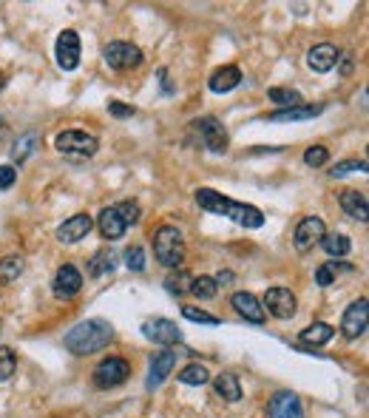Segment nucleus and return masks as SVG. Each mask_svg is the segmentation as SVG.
I'll return each mask as SVG.
<instances>
[{"mask_svg":"<svg viewBox=\"0 0 369 418\" xmlns=\"http://www.w3.org/2000/svg\"><path fill=\"white\" fill-rule=\"evenodd\" d=\"M267 97H270V103H276V106H281V108H296V106H304V100H301V94H298L296 88H281V86H273V88L267 91Z\"/></svg>","mask_w":369,"mask_h":418,"instance_id":"obj_28","label":"nucleus"},{"mask_svg":"<svg viewBox=\"0 0 369 418\" xmlns=\"http://www.w3.org/2000/svg\"><path fill=\"white\" fill-rule=\"evenodd\" d=\"M321 248H324L330 256H347V253L353 250V242H350V236H344V233H330V236L321 239Z\"/></svg>","mask_w":369,"mask_h":418,"instance_id":"obj_29","label":"nucleus"},{"mask_svg":"<svg viewBox=\"0 0 369 418\" xmlns=\"http://www.w3.org/2000/svg\"><path fill=\"white\" fill-rule=\"evenodd\" d=\"M341 208L355 222H367L369 219V203L364 191H344L341 194Z\"/></svg>","mask_w":369,"mask_h":418,"instance_id":"obj_21","label":"nucleus"},{"mask_svg":"<svg viewBox=\"0 0 369 418\" xmlns=\"http://www.w3.org/2000/svg\"><path fill=\"white\" fill-rule=\"evenodd\" d=\"M117 267V253L111 250V248H103V250H97L94 256H91V262H88V276H105V273H111Z\"/></svg>","mask_w":369,"mask_h":418,"instance_id":"obj_25","label":"nucleus"},{"mask_svg":"<svg viewBox=\"0 0 369 418\" xmlns=\"http://www.w3.org/2000/svg\"><path fill=\"white\" fill-rule=\"evenodd\" d=\"M182 316L187 322H199V325H219L216 316H210V313H204V310H199V307H190V305H184L182 307Z\"/></svg>","mask_w":369,"mask_h":418,"instance_id":"obj_38","label":"nucleus"},{"mask_svg":"<svg viewBox=\"0 0 369 418\" xmlns=\"http://www.w3.org/2000/svg\"><path fill=\"white\" fill-rule=\"evenodd\" d=\"M111 339H114V327L105 319H88V322L74 325L66 333L63 345L74 356H91V353H100L103 347H108Z\"/></svg>","mask_w":369,"mask_h":418,"instance_id":"obj_2","label":"nucleus"},{"mask_svg":"<svg viewBox=\"0 0 369 418\" xmlns=\"http://www.w3.org/2000/svg\"><path fill=\"white\" fill-rule=\"evenodd\" d=\"M154 256L165 267H180L184 259V236L180 228L162 225L154 230Z\"/></svg>","mask_w":369,"mask_h":418,"instance_id":"obj_3","label":"nucleus"},{"mask_svg":"<svg viewBox=\"0 0 369 418\" xmlns=\"http://www.w3.org/2000/svg\"><path fill=\"white\" fill-rule=\"evenodd\" d=\"M353 171H367V160H347V163H336L333 165V171H330V177H347V174H353Z\"/></svg>","mask_w":369,"mask_h":418,"instance_id":"obj_37","label":"nucleus"},{"mask_svg":"<svg viewBox=\"0 0 369 418\" xmlns=\"http://www.w3.org/2000/svg\"><path fill=\"white\" fill-rule=\"evenodd\" d=\"M321 111H324V106H310V103H304V106H296V108H279V111L267 114V120H270V123H298V120H313V117H318Z\"/></svg>","mask_w":369,"mask_h":418,"instance_id":"obj_20","label":"nucleus"},{"mask_svg":"<svg viewBox=\"0 0 369 418\" xmlns=\"http://www.w3.org/2000/svg\"><path fill=\"white\" fill-rule=\"evenodd\" d=\"M267 416L270 418H304V407H301V402H298L296 393L279 390V393L270 399V404H267Z\"/></svg>","mask_w":369,"mask_h":418,"instance_id":"obj_14","label":"nucleus"},{"mask_svg":"<svg viewBox=\"0 0 369 418\" xmlns=\"http://www.w3.org/2000/svg\"><path fill=\"white\" fill-rule=\"evenodd\" d=\"M91 228H94V219H91L88 213H74V216H68V219L57 228V242H63V245H74V242L85 239Z\"/></svg>","mask_w":369,"mask_h":418,"instance_id":"obj_13","label":"nucleus"},{"mask_svg":"<svg viewBox=\"0 0 369 418\" xmlns=\"http://www.w3.org/2000/svg\"><path fill=\"white\" fill-rule=\"evenodd\" d=\"M37 143H40V137H37V131H26V134H20L17 140H14V148H11V160L20 165L23 160H28L31 157V151L37 148Z\"/></svg>","mask_w":369,"mask_h":418,"instance_id":"obj_26","label":"nucleus"},{"mask_svg":"<svg viewBox=\"0 0 369 418\" xmlns=\"http://www.w3.org/2000/svg\"><path fill=\"white\" fill-rule=\"evenodd\" d=\"M213 390H216V396H222L224 402H239L241 399V387H239V379L233 376V373H219L216 379H213Z\"/></svg>","mask_w":369,"mask_h":418,"instance_id":"obj_24","label":"nucleus"},{"mask_svg":"<svg viewBox=\"0 0 369 418\" xmlns=\"http://www.w3.org/2000/svg\"><path fill=\"white\" fill-rule=\"evenodd\" d=\"M316 282H318L321 287H330V285H336V273L330 270V265H321V267L316 270Z\"/></svg>","mask_w":369,"mask_h":418,"instance_id":"obj_41","label":"nucleus"},{"mask_svg":"<svg viewBox=\"0 0 369 418\" xmlns=\"http://www.w3.org/2000/svg\"><path fill=\"white\" fill-rule=\"evenodd\" d=\"M83 290V276L74 265H63L54 273V296L57 299H74Z\"/></svg>","mask_w":369,"mask_h":418,"instance_id":"obj_15","label":"nucleus"},{"mask_svg":"<svg viewBox=\"0 0 369 418\" xmlns=\"http://www.w3.org/2000/svg\"><path fill=\"white\" fill-rule=\"evenodd\" d=\"M327 160H330V151L324 146H313V148L304 151V163L310 168H321V165H327Z\"/></svg>","mask_w":369,"mask_h":418,"instance_id":"obj_36","label":"nucleus"},{"mask_svg":"<svg viewBox=\"0 0 369 418\" xmlns=\"http://www.w3.org/2000/svg\"><path fill=\"white\" fill-rule=\"evenodd\" d=\"M333 336H336V327H333V325H327V322H313L310 327H304V330L298 333V339H301L304 345H313V347L327 345Z\"/></svg>","mask_w":369,"mask_h":418,"instance_id":"obj_23","label":"nucleus"},{"mask_svg":"<svg viewBox=\"0 0 369 418\" xmlns=\"http://www.w3.org/2000/svg\"><path fill=\"white\" fill-rule=\"evenodd\" d=\"M97 228H100V233L105 236V239H120L128 228H125V222L120 219V213L117 208L111 205V208H103L100 210V216H97Z\"/></svg>","mask_w":369,"mask_h":418,"instance_id":"obj_22","label":"nucleus"},{"mask_svg":"<svg viewBox=\"0 0 369 418\" xmlns=\"http://www.w3.org/2000/svg\"><path fill=\"white\" fill-rule=\"evenodd\" d=\"M54 54H57V66H60L63 71H74V68L80 66V37H77V31L66 29V31L57 37Z\"/></svg>","mask_w":369,"mask_h":418,"instance_id":"obj_10","label":"nucleus"},{"mask_svg":"<svg viewBox=\"0 0 369 418\" xmlns=\"http://www.w3.org/2000/svg\"><path fill=\"white\" fill-rule=\"evenodd\" d=\"M190 285H193V276H190L187 270H177V273H171V276L165 279V287H168V293H174V296L190 293Z\"/></svg>","mask_w":369,"mask_h":418,"instance_id":"obj_32","label":"nucleus"},{"mask_svg":"<svg viewBox=\"0 0 369 418\" xmlns=\"http://www.w3.org/2000/svg\"><path fill=\"white\" fill-rule=\"evenodd\" d=\"M264 313H270L273 319H293L296 316V296L290 287H270L264 293Z\"/></svg>","mask_w":369,"mask_h":418,"instance_id":"obj_9","label":"nucleus"},{"mask_svg":"<svg viewBox=\"0 0 369 418\" xmlns=\"http://www.w3.org/2000/svg\"><path fill=\"white\" fill-rule=\"evenodd\" d=\"M190 126H193V131L199 134V140H202V146L207 151H213V154H224L227 151V131H224V126L216 117H199Z\"/></svg>","mask_w":369,"mask_h":418,"instance_id":"obj_6","label":"nucleus"},{"mask_svg":"<svg viewBox=\"0 0 369 418\" xmlns=\"http://www.w3.org/2000/svg\"><path fill=\"white\" fill-rule=\"evenodd\" d=\"M239 83H241V71H239L236 66H222V68H216V71L210 74L207 88H210L213 94H227V91H233Z\"/></svg>","mask_w":369,"mask_h":418,"instance_id":"obj_19","label":"nucleus"},{"mask_svg":"<svg viewBox=\"0 0 369 418\" xmlns=\"http://www.w3.org/2000/svg\"><path fill=\"white\" fill-rule=\"evenodd\" d=\"M324 236H327L324 219H321V216H304V219L296 225L293 242H296V250H298V253H307V250H313L316 245H321Z\"/></svg>","mask_w":369,"mask_h":418,"instance_id":"obj_8","label":"nucleus"},{"mask_svg":"<svg viewBox=\"0 0 369 418\" xmlns=\"http://www.w3.org/2000/svg\"><path fill=\"white\" fill-rule=\"evenodd\" d=\"M114 208H117V213H120V219L125 222V228H128V225H137V222H140V213H142V210H140V203H137V200H125V203H117Z\"/></svg>","mask_w":369,"mask_h":418,"instance_id":"obj_34","label":"nucleus"},{"mask_svg":"<svg viewBox=\"0 0 369 418\" xmlns=\"http://www.w3.org/2000/svg\"><path fill=\"white\" fill-rule=\"evenodd\" d=\"M230 305L236 307V313H239V316H244V319H247V322H253V325H261V322L267 319V313H264L261 302H259L253 293H247V290L233 293V296H230Z\"/></svg>","mask_w":369,"mask_h":418,"instance_id":"obj_17","label":"nucleus"},{"mask_svg":"<svg viewBox=\"0 0 369 418\" xmlns=\"http://www.w3.org/2000/svg\"><path fill=\"white\" fill-rule=\"evenodd\" d=\"M108 114H111V117H120V120H125V117H134V114H137V108H134V106H125V103H117V100H111V103H108Z\"/></svg>","mask_w":369,"mask_h":418,"instance_id":"obj_39","label":"nucleus"},{"mask_svg":"<svg viewBox=\"0 0 369 418\" xmlns=\"http://www.w3.org/2000/svg\"><path fill=\"white\" fill-rule=\"evenodd\" d=\"M123 259H125V267H128V270H134V273H142V270H145V250H142L140 245L125 248Z\"/></svg>","mask_w":369,"mask_h":418,"instance_id":"obj_33","label":"nucleus"},{"mask_svg":"<svg viewBox=\"0 0 369 418\" xmlns=\"http://www.w3.org/2000/svg\"><path fill=\"white\" fill-rule=\"evenodd\" d=\"M128 376H131V365H128L125 359H117V356H111V359H105V362H100V365L94 367V384H97L100 390L120 387Z\"/></svg>","mask_w":369,"mask_h":418,"instance_id":"obj_7","label":"nucleus"},{"mask_svg":"<svg viewBox=\"0 0 369 418\" xmlns=\"http://www.w3.org/2000/svg\"><path fill=\"white\" fill-rule=\"evenodd\" d=\"M338 60H341V71L350 74V71H353V60H350V54H344V57H338Z\"/></svg>","mask_w":369,"mask_h":418,"instance_id":"obj_42","label":"nucleus"},{"mask_svg":"<svg viewBox=\"0 0 369 418\" xmlns=\"http://www.w3.org/2000/svg\"><path fill=\"white\" fill-rule=\"evenodd\" d=\"M14 367H17V356L11 347H0V382H9L14 376Z\"/></svg>","mask_w":369,"mask_h":418,"instance_id":"obj_35","label":"nucleus"},{"mask_svg":"<svg viewBox=\"0 0 369 418\" xmlns=\"http://www.w3.org/2000/svg\"><path fill=\"white\" fill-rule=\"evenodd\" d=\"M17 180V171L11 165H0V191H9Z\"/></svg>","mask_w":369,"mask_h":418,"instance_id":"obj_40","label":"nucleus"},{"mask_svg":"<svg viewBox=\"0 0 369 418\" xmlns=\"http://www.w3.org/2000/svg\"><path fill=\"white\" fill-rule=\"evenodd\" d=\"M54 148H57L60 154H66V157L85 160V157H94V154H97V148H100V140H97L94 134H85V131H77V128H71V131H63V134H57V140H54Z\"/></svg>","mask_w":369,"mask_h":418,"instance_id":"obj_4","label":"nucleus"},{"mask_svg":"<svg viewBox=\"0 0 369 418\" xmlns=\"http://www.w3.org/2000/svg\"><path fill=\"white\" fill-rule=\"evenodd\" d=\"M23 267H26V259H23L20 253H9V256H3V259H0V285L14 282V279L23 273Z\"/></svg>","mask_w":369,"mask_h":418,"instance_id":"obj_27","label":"nucleus"},{"mask_svg":"<svg viewBox=\"0 0 369 418\" xmlns=\"http://www.w3.org/2000/svg\"><path fill=\"white\" fill-rule=\"evenodd\" d=\"M367 316H369V307H367V299L361 296L358 302H353L347 310H344V319H341V333L347 339H358L367 333Z\"/></svg>","mask_w":369,"mask_h":418,"instance_id":"obj_11","label":"nucleus"},{"mask_svg":"<svg viewBox=\"0 0 369 418\" xmlns=\"http://www.w3.org/2000/svg\"><path fill=\"white\" fill-rule=\"evenodd\" d=\"M338 49L333 46V43H318V46H313L310 51H307V66L313 68V71H318V74H327V71H333L336 68V63H338Z\"/></svg>","mask_w":369,"mask_h":418,"instance_id":"obj_16","label":"nucleus"},{"mask_svg":"<svg viewBox=\"0 0 369 418\" xmlns=\"http://www.w3.org/2000/svg\"><path fill=\"white\" fill-rule=\"evenodd\" d=\"M196 205L202 210L227 216V219H233V222L241 225V228H261V225H264V213L256 208V205L227 200V197H222V194L213 191V188H196Z\"/></svg>","mask_w":369,"mask_h":418,"instance_id":"obj_1","label":"nucleus"},{"mask_svg":"<svg viewBox=\"0 0 369 418\" xmlns=\"http://www.w3.org/2000/svg\"><path fill=\"white\" fill-rule=\"evenodd\" d=\"M0 88H3V80H0Z\"/></svg>","mask_w":369,"mask_h":418,"instance_id":"obj_44","label":"nucleus"},{"mask_svg":"<svg viewBox=\"0 0 369 418\" xmlns=\"http://www.w3.org/2000/svg\"><path fill=\"white\" fill-rule=\"evenodd\" d=\"M230 279H233V273H230V270H224V273H219V276H216V285H222V282H230Z\"/></svg>","mask_w":369,"mask_h":418,"instance_id":"obj_43","label":"nucleus"},{"mask_svg":"<svg viewBox=\"0 0 369 418\" xmlns=\"http://www.w3.org/2000/svg\"><path fill=\"white\" fill-rule=\"evenodd\" d=\"M190 293H193L196 299L207 302V299H213V296L219 293V285H216V279H213V276H199V279H193Z\"/></svg>","mask_w":369,"mask_h":418,"instance_id":"obj_30","label":"nucleus"},{"mask_svg":"<svg viewBox=\"0 0 369 418\" xmlns=\"http://www.w3.org/2000/svg\"><path fill=\"white\" fill-rule=\"evenodd\" d=\"M142 333H145L154 345H162V347L180 345V339H182L180 327H177L171 319H148V322L142 325Z\"/></svg>","mask_w":369,"mask_h":418,"instance_id":"obj_12","label":"nucleus"},{"mask_svg":"<svg viewBox=\"0 0 369 418\" xmlns=\"http://www.w3.org/2000/svg\"><path fill=\"white\" fill-rule=\"evenodd\" d=\"M174 365H177V353H174V350H162V353H157V356L151 359V370H148V382H145V387H148V390L162 387V382L171 376Z\"/></svg>","mask_w":369,"mask_h":418,"instance_id":"obj_18","label":"nucleus"},{"mask_svg":"<svg viewBox=\"0 0 369 418\" xmlns=\"http://www.w3.org/2000/svg\"><path fill=\"white\" fill-rule=\"evenodd\" d=\"M103 57H105V63L114 71H131V68H140L142 66V51L134 43H123V40L108 43L105 51H103Z\"/></svg>","mask_w":369,"mask_h":418,"instance_id":"obj_5","label":"nucleus"},{"mask_svg":"<svg viewBox=\"0 0 369 418\" xmlns=\"http://www.w3.org/2000/svg\"><path fill=\"white\" fill-rule=\"evenodd\" d=\"M207 379H210V373H207L204 365H187L180 373V382L190 384V387H202V384H207Z\"/></svg>","mask_w":369,"mask_h":418,"instance_id":"obj_31","label":"nucleus"}]
</instances>
